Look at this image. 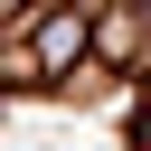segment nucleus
<instances>
[{
  "mask_svg": "<svg viewBox=\"0 0 151 151\" xmlns=\"http://www.w3.org/2000/svg\"><path fill=\"white\" fill-rule=\"evenodd\" d=\"M9 38H19V47H9V76H19V85H66V76L94 57V19H85V0L28 9Z\"/></svg>",
  "mask_w": 151,
  "mask_h": 151,
  "instance_id": "obj_1",
  "label": "nucleus"
},
{
  "mask_svg": "<svg viewBox=\"0 0 151 151\" xmlns=\"http://www.w3.org/2000/svg\"><path fill=\"white\" fill-rule=\"evenodd\" d=\"M19 19H28V0H0V38H9V28H19Z\"/></svg>",
  "mask_w": 151,
  "mask_h": 151,
  "instance_id": "obj_2",
  "label": "nucleus"
},
{
  "mask_svg": "<svg viewBox=\"0 0 151 151\" xmlns=\"http://www.w3.org/2000/svg\"><path fill=\"white\" fill-rule=\"evenodd\" d=\"M132 151H151V104H142V132H132Z\"/></svg>",
  "mask_w": 151,
  "mask_h": 151,
  "instance_id": "obj_3",
  "label": "nucleus"
}]
</instances>
